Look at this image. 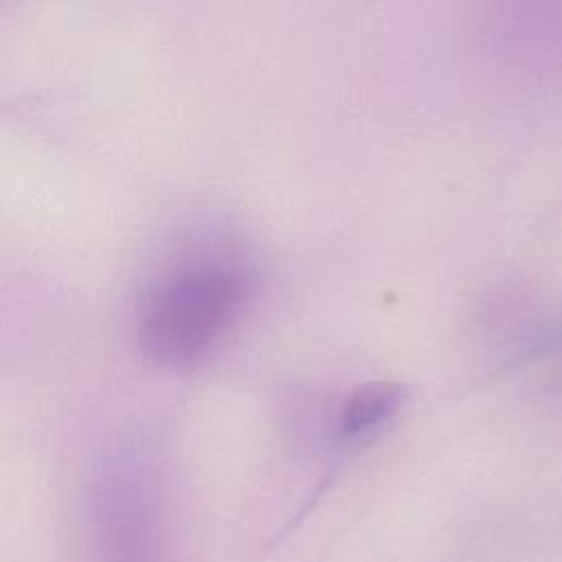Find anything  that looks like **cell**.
I'll list each match as a JSON object with an SVG mask.
<instances>
[{
	"label": "cell",
	"mask_w": 562,
	"mask_h": 562,
	"mask_svg": "<svg viewBox=\"0 0 562 562\" xmlns=\"http://www.w3.org/2000/svg\"><path fill=\"white\" fill-rule=\"evenodd\" d=\"M248 292L250 277L231 252L187 250L140 294L136 334L143 351L167 367L200 362L235 323Z\"/></svg>",
	"instance_id": "1"
},
{
	"label": "cell",
	"mask_w": 562,
	"mask_h": 562,
	"mask_svg": "<svg viewBox=\"0 0 562 562\" xmlns=\"http://www.w3.org/2000/svg\"><path fill=\"white\" fill-rule=\"evenodd\" d=\"M149 512L145 492L134 483H105L97 498V522L103 553L110 562H145L149 544Z\"/></svg>",
	"instance_id": "2"
},
{
	"label": "cell",
	"mask_w": 562,
	"mask_h": 562,
	"mask_svg": "<svg viewBox=\"0 0 562 562\" xmlns=\"http://www.w3.org/2000/svg\"><path fill=\"white\" fill-rule=\"evenodd\" d=\"M404 384L393 380H375L358 386L340 408L338 432L342 439H358L380 428L395 415L404 400Z\"/></svg>",
	"instance_id": "3"
}]
</instances>
